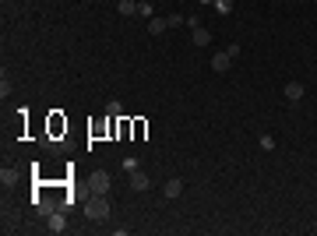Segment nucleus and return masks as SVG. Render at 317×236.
Returning <instances> with one entry per match:
<instances>
[{
	"mask_svg": "<svg viewBox=\"0 0 317 236\" xmlns=\"http://www.w3.org/2000/svg\"><path fill=\"white\" fill-rule=\"evenodd\" d=\"M109 212H113V208H109V201H106V194H92V198L85 201V215L95 219V222H106Z\"/></svg>",
	"mask_w": 317,
	"mask_h": 236,
	"instance_id": "f257e3e1",
	"label": "nucleus"
},
{
	"mask_svg": "<svg viewBox=\"0 0 317 236\" xmlns=\"http://www.w3.org/2000/svg\"><path fill=\"white\" fill-rule=\"evenodd\" d=\"M88 187H92V194H109L113 180H109V173H106V169H92V176H88Z\"/></svg>",
	"mask_w": 317,
	"mask_h": 236,
	"instance_id": "f03ea898",
	"label": "nucleus"
},
{
	"mask_svg": "<svg viewBox=\"0 0 317 236\" xmlns=\"http://www.w3.org/2000/svg\"><path fill=\"white\" fill-rule=\"evenodd\" d=\"M46 229H50V233H64V229H67V219H64L60 208H57L53 215H46Z\"/></svg>",
	"mask_w": 317,
	"mask_h": 236,
	"instance_id": "7ed1b4c3",
	"label": "nucleus"
},
{
	"mask_svg": "<svg viewBox=\"0 0 317 236\" xmlns=\"http://www.w3.org/2000/svg\"><path fill=\"white\" fill-rule=\"evenodd\" d=\"M190 28H194V32H190V39H194V46H208V43H212V32H208V28H201V25H197V21H194Z\"/></svg>",
	"mask_w": 317,
	"mask_h": 236,
	"instance_id": "20e7f679",
	"label": "nucleus"
},
{
	"mask_svg": "<svg viewBox=\"0 0 317 236\" xmlns=\"http://www.w3.org/2000/svg\"><path fill=\"white\" fill-rule=\"evenodd\" d=\"M229 64H233V53H229V50H222V53H215V57H212V71H219V74H222V71H229Z\"/></svg>",
	"mask_w": 317,
	"mask_h": 236,
	"instance_id": "39448f33",
	"label": "nucleus"
},
{
	"mask_svg": "<svg viewBox=\"0 0 317 236\" xmlns=\"http://www.w3.org/2000/svg\"><path fill=\"white\" fill-rule=\"evenodd\" d=\"M162 194H166V198H169V201H176V198H180V194H183V183H180V180H166V187H162Z\"/></svg>",
	"mask_w": 317,
	"mask_h": 236,
	"instance_id": "423d86ee",
	"label": "nucleus"
},
{
	"mask_svg": "<svg viewBox=\"0 0 317 236\" xmlns=\"http://www.w3.org/2000/svg\"><path fill=\"white\" fill-rule=\"evenodd\" d=\"M148 183H152V180H148L141 169H134V173H131V190H148Z\"/></svg>",
	"mask_w": 317,
	"mask_h": 236,
	"instance_id": "0eeeda50",
	"label": "nucleus"
},
{
	"mask_svg": "<svg viewBox=\"0 0 317 236\" xmlns=\"http://www.w3.org/2000/svg\"><path fill=\"white\" fill-rule=\"evenodd\" d=\"M286 99H289V102H300V99H303V85H300V81H289V85H286Z\"/></svg>",
	"mask_w": 317,
	"mask_h": 236,
	"instance_id": "6e6552de",
	"label": "nucleus"
},
{
	"mask_svg": "<svg viewBox=\"0 0 317 236\" xmlns=\"http://www.w3.org/2000/svg\"><path fill=\"white\" fill-rule=\"evenodd\" d=\"M166 28H169V21H166V18H148V32H152V35H162Z\"/></svg>",
	"mask_w": 317,
	"mask_h": 236,
	"instance_id": "1a4fd4ad",
	"label": "nucleus"
},
{
	"mask_svg": "<svg viewBox=\"0 0 317 236\" xmlns=\"http://www.w3.org/2000/svg\"><path fill=\"white\" fill-rule=\"evenodd\" d=\"M0 183H4V187L7 183H18V169L14 166H4V169H0Z\"/></svg>",
	"mask_w": 317,
	"mask_h": 236,
	"instance_id": "9d476101",
	"label": "nucleus"
},
{
	"mask_svg": "<svg viewBox=\"0 0 317 236\" xmlns=\"http://www.w3.org/2000/svg\"><path fill=\"white\" fill-rule=\"evenodd\" d=\"M120 14L124 18H134L138 14V0H120Z\"/></svg>",
	"mask_w": 317,
	"mask_h": 236,
	"instance_id": "9b49d317",
	"label": "nucleus"
},
{
	"mask_svg": "<svg viewBox=\"0 0 317 236\" xmlns=\"http://www.w3.org/2000/svg\"><path fill=\"white\" fill-rule=\"evenodd\" d=\"M106 113H109V116H113V120H116V116H120L124 109H120V102H116V99H109V102H106Z\"/></svg>",
	"mask_w": 317,
	"mask_h": 236,
	"instance_id": "f8f14e48",
	"label": "nucleus"
},
{
	"mask_svg": "<svg viewBox=\"0 0 317 236\" xmlns=\"http://www.w3.org/2000/svg\"><path fill=\"white\" fill-rule=\"evenodd\" d=\"M57 212V201H39V215H53Z\"/></svg>",
	"mask_w": 317,
	"mask_h": 236,
	"instance_id": "ddd939ff",
	"label": "nucleus"
},
{
	"mask_svg": "<svg viewBox=\"0 0 317 236\" xmlns=\"http://www.w3.org/2000/svg\"><path fill=\"white\" fill-rule=\"evenodd\" d=\"M215 11H219V14H229V11H233V0H215Z\"/></svg>",
	"mask_w": 317,
	"mask_h": 236,
	"instance_id": "4468645a",
	"label": "nucleus"
},
{
	"mask_svg": "<svg viewBox=\"0 0 317 236\" xmlns=\"http://www.w3.org/2000/svg\"><path fill=\"white\" fill-rule=\"evenodd\" d=\"M138 14H141V18H155V14H152V4H148V0H141V4H138Z\"/></svg>",
	"mask_w": 317,
	"mask_h": 236,
	"instance_id": "2eb2a0df",
	"label": "nucleus"
},
{
	"mask_svg": "<svg viewBox=\"0 0 317 236\" xmlns=\"http://www.w3.org/2000/svg\"><path fill=\"white\" fill-rule=\"evenodd\" d=\"M120 166H124V169H127V173H134V169H138V159H134V155H127V159H124V162H120Z\"/></svg>",
	"mask_w": 317,
	"mask_h": 236,
	"instance_id": "dca6fc26",
	"label": "nucleus"
},
{
	"mask_svg": "<svg viewBox=\"0 0 317 236\" xmlns=\"http://www.w3.org/2000/svg\"><path fill=\"white\" fill-rule=\"evenodd\" d=\"M166 21H169V28H180V25H183V14H176V11H173Z\"/></svg>",
	"mask_w": 317,
	"mask_h": 236,
	"instance_id": "f3484780",
	"label": "nucleus"
},
{
	"mask_svg": "<svg viewBox=\"0 0 317 236\" xmlns=\"http://www.w3.org/2000/svg\"><path fill=\"white\" fill-rule=\"evenodd\" d=\"M261 148H264V152H271V148H275V138H268V134H264V138H261Z\"/></svg>",
	"mask_w": 317,
	"mask_h": 236,
	"instance_id": "a211bd4d",
	"label": "nucleus"
},
{
	"mask_svg": "<svg viewBox=\"0 0 317 236\" xmlns=\"http://www.w3.org/2000/svg\"><path fill=\"white\" fill-rule=\"evenodd\" d=\"M197 4H215V0H197Z\"/></svg>",
	"mask_w": 317,
	"mask_h": 236,
	"instance_id": "6ab92c4d",
	"label": "nucleus"
}]
</instances>
